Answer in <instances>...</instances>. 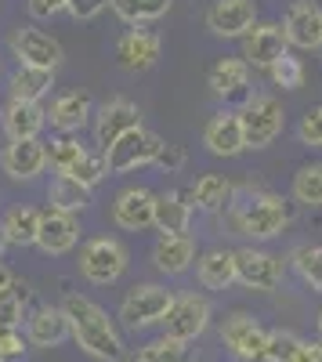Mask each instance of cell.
<instances>
[{"instance_id": "obj_1", "label": "cell", "mask_w": 322, "mask_h": 362, "mask_svg": "<svg viewBox=\"0 0 322 362\" xmlns=\"http://www.w3.org/2000/svg\"><path fill=\"white\" fill-rule=\"evenodd\" d=\"M62 312L69 319V337L76 341V348L83 355H91L98 362H120L124 358V337L102 305H95L83 293H69L62 300Z\"/></svg>"}, {"instance_id": "obj_2", "label": "cell", "mask_w": 322, "mask_h": 362, "mask_svg": "<svg viewBox=\"0 0 322 362\" xmlns=\"http://www.w3.org/2000/svg\"><path fill=\"white\" fill-rule=\"evenodd\" d=\"M290 203L279 192L268 189H243L236 192V203L228 206V221L239 235L250 239H275L290 228Z\"/></svg>"}, {"instance_id": "obj_3", "label": "cell", "mask_w": 322, "mask_h": 362, "mask_svg": "<svg viewBox=\"0 0 322 362\" xmlns=\"http://www.w3.org/2000/svg\"><path fill=\"white\" fill-rule=\"evenodd\" d=\"M80 276L87 283H95V286H112L116 279L127 272L131 264V254L127 247L120 243V239H112V235H95V239H87V243L80 247Z\"/></svg>"}, {"instance_id": "obj_4", "label": "cell", "mask_w": 322, "mask_h": 362, "mask_svg": "<svg viewBox=\"0 0 322 362\" xmlns=\"http://www.w3.org/2000/svg\"><path fill=\"white\" fill-rule=\"evenodd\" d=\"M239 119H243L246 148H268L286 131V109L275 95H254L239 109Z\"/></svg>"}, {"instance_id": "obj_5", "label": "cell", "mask_w": 322, "mask_h": 362, "mask_svg": "<svg viewBox=\"0 0 322 362\" xmlns=\"http://www.w3.org/2000/svg\"><path fill=\"white\" fill-rule=\"evenodd\" d=\"M210 319H214V305L203 293H178L163 319V337L196 344L210 329Z\"/></svg>"}, {"instance_id": "obj_6", "label": "cell", "mask_w": 322, "mask_h": 362, "mask_svg": "<svg viewBox=\"0 0 322 362\" xmlns=\"http://www.w3.org/2000/svg\"><path fill=\"white\" fill-rule=\"evenodd\" d=\"M221 344L236 362H268V329L250 312H232L221 322Z\"/></svg>"}, {"instance_id": "obj_7", "label": "cell", "mask_w": 322, "mask_h": 362, "mask_svg": "<svg viewBox=\"0 0 322 362\" xmlns=\"http://www.w3.org/2000/svg\"><path fill=\"white\" fill-rule=\"evenodd\" d=\"M174 290L160 286V283H141L134 286L127 297H124V305H120V319L127 329H149V326H163L170 305H174Z\"/></svg>"}, {"instance_id": "obj_8", "label": "cell", "mask_w": 322, "mask_h": 362, "mask_svg": "<svg viewBox=\"0 0 322 362\" xmlns=\"http://www.w3.org/2000/svg\"><path fill=\"white\" fill-rule=\"evenodd\" d=\"M163 145H167V141H163L156 131L138 127V131L124 134V138L105 153L109 170H112V174H131V170H138V167H156V160H160V153H163Z\"/></svg>"}, {"instance_id": "obj_9", "label": "cell", "mask_w": 322, "mask_h": 362, "mask_svg": "<svg viewBox=\"0 0 322 362\" xmlns=\"http://www.w3.org/2000/svg\"><path fill=\"white\" fill-rule=\"evenodd\" d=\"M8 44H11V54L18 58V66H29V69L54 73L58 66H62V58H66V47L58 44L51 33L37 29V25H18Z\"/></svg>"}, {"instance_id": "obj_10", "label": "cell", "mask_w": 322, "mask_h": 362, "mask_svg": "<svg viewBox=\"0 0 322 362\" xmlns=\"http://www.w3.org/2000/svg\"><path fill=\"white\" fill-rule=\"evenodd\" d=\"M138 127H141V109L131 98H109L105 105L95 109V145H98V153H109L124 134H131Z\"/></svg>"}, {"instance_id": "obj_11", "label": "cell", "mask_w": 322, "mask_h": 362, "mask_svg": "<svg viewBox=\"0 0 322 362\" xmlns=\"http://www.w3.org/2000/svg\"><path fill=\"white\" fill-rule=\"evenodd\" d=\"M236 276L246 290L272 293V290L282 286L286 264H282V257L261 250V247H243V250H236Z\"/></svg>"}, {"instance_id": "obj_12", "label": "cell", "mask_w": 322, "mask_h": 362, "mask_svg": "<svg viewBox=\"0 0 322 362\" xmlns=\"http://www.w3.org/2000/svg\"><path fill=\"white\" fill-rule=\"evenodd\" d=\"M282 37L297 51H318L322 47V8L315 0H294L282 11Z\"/></svg>"}, {"instance_id": "obj_13", "label": "cell", "mask_w": 322, "mask_h": 362, "mask_svg": "<svg viewBox=\"0 0 322 362\" xmlns=\"http://www.w3.org/2000/svg\"><path fill=\"white\" fill-rule=\"evenodd\" d=\"M257 25V0H210L207 29L221 40H243Z\"/></svg>"}, {"instance_id": "obj_14", "label": "cell", "mask_w": 322, "mask_h": 362, "mask_svg": "<svg viewBox=\"0 0 322 362\" xmlns=\"http://www.w3.org/2000/svg\"><path fill=\"white\" fill-rule=\"evenodd\" d=\"M290 51V44H286V37H282V25L279 22H257L250 33L243 37V62L250 66V69H272L279 58Z\"/></svg>"}, {"instance_id": "obj_15", "label": "cell", "mask_w": 322, "mask_h": 362, "mask_svg": "<svg viewBox=\"0 0 322 362\" xmlns=\"http://www.w3.org/2000/svg\"><path fill=\"white\" fill-rule=\"evenodd\" d=\"M160 51H163V40L149 25H131L127 33L116 40V58H120V66L127 73H149L160 62Z\"/></svg>"}, {"instance_id": "obj_16", "label": "cell", "mask_w": 322, "mask_h": 362, "mask_svg": "<svg viewBox=\"0 0 322 362\" xmlns=\"http://www.w3.org/2000/svg\"><path fill=\"white\" fill-rule=\"evenodd\" d=\"M153 210H156V192L145 185H127L112 199V221L124 232H145L153 228Z\"/></svg>"}, {"instance_id": "obj_17", "label": "cell", "mask_w": 322, "mask_h": 362, "mask_svg": "<svg viewBox=\"0 0 322 362\" xmlns=\"http://www.w3.org/2000/svg\"><path fill=\"white\" fill-rule=\"evenodd\" d=\"M203 145H207L210 156H221V160H232L246 153V138H243V119L239 112L232 109H221L207 119V127H203Z\"/></svg>"}, {"instance_id": "obj_18", "label": "cell", "mask_w": 322, "mask_h": 362, "mask_svg": "<svg viewBox=\"0 0 322 362\" xmlns=\"http://www.w3.org/2000/svg\"><path fill=\"white\" fill-rule=\"evenodd\" d=\"M47 145L40 138H29V141H8L0 148V170H4L11 181H33L44 174L47 167Z\"/></svg>"}, {"instance_id": "obj_19", "label": "cell", "mask_w": 322, "mask_h": 362, "mask_svg": "<svg viewBox=\"0 0 322 362\" xmlns=\"http://www.w3.org/2000/svg\"><path fill=\"white\" fill-rule=\"evenodd\" d=\"M80 239V221L76 214H66V210H40V232H37V247L51 257H62L76 247Z\"/></svg>"}, {"instance_id": "obj_20", "label": "cell", "mask_w": 322, "mask_h": 362, "mask_svg": "<svg viewBox=\"0 0 322 362\" xmlns=\"http://www.w3.org/2000/svg\"><path fill=\"white\" fill-rule=\"evenodd\" d=\"M25 341L29 348H58L69 341V319L62 312V305H40L25 315Z\"/></svg>"}, {"instance_id": "obj_21", "label": "cell", "mask_w": 322, "mask_h": 362, "mask_svg": "<svg viewBox=\"0 0 322 362\" xmlns=\"http://www.w3.org/2000/svg\"><path fill=\"white\" fill-rule=\"evenodd\" d=\"M91 119H95V102L87 90H62L47 109V124L58 134H80Z\"/></svg>"}, {"instance_id": "obj_22", "label": "cell", "mask_w": 322, "mask_h": 362, "mask_svg": "<svg viewBox=\"0 0 322 362\" xmlns=\"http://www.w3.org/2000/svg\"><path fill=\"white\" fill-rule=\"evenodd\" d=\"M0 127H4L8 141L40 138V131L47 127V109H44L40 102H18V98H8L4 109H0Z\"/></svg>"}, {"instance_id": "obj_23", "label": "cell", "mask_w": 322, "mask_h": 362, "mask_svg": "<svg viewBox=\"0 0 322 362\" xmlns=\"http://www.w3.org/2000/svg\"><path fill=\"white\" fill-rule=\"evenodd\" d=\"M192 192H160L153 210V228L160 235H189L192 225Z\"/></svg>"}, {"instance_id": "obj_24", "label": "cell", "mask_w": 322, "mask_h": 362, "mask_svg": "<svg viewBox=\"0 0 322 362\" xmlns=\"http://www.w3.org/2000/svg\"><path fill=\"white\" fill-rule=\"evenodd\" d=\"M207 83L221 102H236V98L250 102V66L243 58H221V62H214Z\"/></svg>"}, {"instance_id": "obj_25", "label": "cell", "mask_w": 322, "mask_h": 362, "mask_svg": "<svg viewBox=\"0 0 322 362\" xmlns=\"http://www.w3.org/2000/svg\"><path fill=\"white\" fill-rule=\"evenodd\" d=\"M153 264L163 276H181L196 264V239L192 235H160L153 247Z\"/></svg>"}, {"instance_id": "obj_26", "label": "cell", "mask_w": 322, "mask_h": 362, "mask_svg": "<svg viewBox=\"0 0 322 362\" xmlns=\"http://www.w3.org/2000/svg\"><path fill=\"white\" fill-rule=\"evenodd\" d=\"M196 279L203 283V290H228L232 283H239V276H236V250L214 247L203 257H196Z\"/></svg>"}, {"instance_id": "obj_27", "label": "cell", "mask_w": 322, "mask_h": 362, "mask_svg": "<svg viewBox=\"0 0 322 362\" xmlns=\"http://www.w3.org/2000/svg\"><path fill=\"white\" fill-rule=\"evenodd\" d=\"M236 203V185L221 174H203L192 185V206H199L203 214H221Z\"/></svg>"}, {"instance_id": "obj_28", "label": "cell", "mask_w": 322, "mask_h": 362, "mask_svg": "<svg viewBox=\"0 0 322 362\" xmlns=\"http://www.w3.org/2000/svg\"><path fill=\"white\" fill-rule=\"evenodd\" d=\"M8 247H37V232H40V210L37 206H11L4 221H0Z\"/></svg>"}, {"instance_id": "obj_29", "label": "cell", "mask_w": 322, "mask_h": 362, "mask_svg": "<svg viewBox=\"0 0 322 362\" xmlns=\"http://www.w3.org/2000/svg\"><path fill=\"white\" fill-rule=\"evenodd\" d=\"M127 362H196V348L185 341H174V337H156V341H145L141 348H134Z\"/></svg>"}, {"instance_id": "obj_30", "label": "cell", "mask_w": 322, "mask_h": 362, "mask_svg": "<svg viewBox=\"0 0 322 362\" xmlns=\"http://www.w3.org/2000/svg\"><path fill=\"white\" fill-rule=\"evenodd\" d=\"M47 203L54 210H66V214H80V210L91 203V189H83L80 181H73L66 174H54L51 185H47Z\"/></svg>"}, {"instance_id": "obj_31", "label": "cell", "mask_w": 322, "mask_h": 362, "mask_svg": "<svg viewBox=\"0 0 322 362\" xmlns=\"http://www.w3.org/2000/svg\"><path fill=\"white\" fill-rule=\"evenodd\" d=\"M8 87H11V98H18V102H40V98L47 95V90L54 87V73L18 66V69L11 73Z\"/></svg>"}, {"instance_id": "obj_32", "label": "cell", "mask_w": 322, "mask_h": 362, "mask_svg": "<svg viewBox=\"0 0 322 362\" xmlns=\"http://www.w3.org/2000/svg\"><path fill=\"white\" fill-rule=\"evenodd\" d=\"M174 8V0H112V11L127 25H149L160 22Z\"/></svg>"}, {"instance_id": "obj_33", "label": "cell", "mask_w": 322, "mask_h": 362, "mask_svg": "<svg viewBox=\"0 0 322 362\" xmlns=\"http://www.w3.org/2000/svg\"><path fill=\"white\" fill-rule=\"evenodd\" d=\"M290 264H294V272L315 293H322V243H301V247H294V250H290Z\"/></svg>"}, {"instance_id": "obj_34", "label": "cell", "mask_w": 322, "mask_h": 362, "mask_svg": "<svg viewBox=\"0 0 322 362\" xmlns=\"http://www.w3.org/2000/svg\"><path fill=\"white\" fill-rule=\"evenodd\" d=\"M91 148H87L80 138H73V134H58V138H51L47 141V160H51V167L58 170V174H66L73 163H80Z\"/></svg>"}, {"instance_id": "obj_35", "label": "cell", "mask_w": 322, "mask_h": 362, "mask_svg": "<svg viewBox=\"0 0 322 362\" xmlns=\"http://www.w3.org/2000/svg\"><path fill=\"white\" fill-rule=\"evenodd\" d=\"M294 199L304 206H322V163H304L294 174Z\"/></svg>"}, {"instance_id": "obj_36", "label": "cell", "mask_w": 322, "mask_h": 362, "mask_svg": "<svg viewBox=\"0 0 322 362\" xmlns=\"http://www.w3.org/2000/svg\"><path fill=\"white\" fill-rule=\"evenodd\" d=\"M268 80L275 83V87H282V90H301L304 87V80H308V69H304V62L301 58H294V54H282L279 62L268 69Z\"/></svg>"}, {"instance_id": "obj_37", "label": "cell", "mask_w": 322, "mask_h": 362, "mask_svg": "<svg viewBox=\"0 0 322 362\" xmlns=\"http://www.w3.org/2000/svg\"><path fill=\"white\" fill-rule=\"evenodd\" d=\"M105 174H109V160H105V153H87L80 163H73V167L66 170V177L80 181L83 189H95Z\"/></svg>"}, {"instance_id": "obj_38", "label": "cell", "mask_w": 322, "mask_h": 362, "mask_svg": "<svg viewBox=\"0 0 322 362\" xmlns=\"http://www.w3.org/2000/svg\"><path fill=\"white\" fill-rule=\"evenodd\" d=\"M25 319V286H11L8 293H0V326L8 329H22Z\"/></svg>"}, {"instance_id": "obj_39", "label": "cell", "mask_w": 322, "mask_h": 362, "mask_svg": "<svg viewBox=\"0 0 322 362\" xmlns=\"http://www.w3.org/2000/svg\"><path fill=\"white\" fill-rule=\"evenodd\" d=\"M301 341L304 337H297L294 329H268V362H290Z\"/></svg>"}, {"instance_id": "obj_40", "label": "cell", "mask_w": 322, "mask_h": 362, "mask_svg": "<svg viewBox=\"0 0 322 362\" xmlns=\"http://www.w3.org/2000/svg\"><path fill=\"white\" fill-rule=\"evenodd\" d=\"M297 138H301V145H308V148H322V102L311 105V109L301 116Z\"/></svg>"}, {"instance_id": "obj_41", "label": "cell", "mask_w": 322, "mask_h": 362, "mask_svg": "<svg viewBox=\"0 0 322 362\" xmlns=\"http://www.w3.org/2000/svg\"><path fill=\"white\" fill-rule=\"evenodd\" d=\"M29 351V341L22 329H8L0 326V362H22Z\"/></svg>"}, {"instance_id": "obj_42", "label": "cell", "mask_w": 322, "mask_h": 362, "mask_svg": "<svg viewBox=\"0 0 322 362\" xmlns=\"http://www.w3.org/2000/svg\"><path fill=\"white\" fill-rule=\"evenodd\" d=\"M105 8H112V0H66V11L76 22H95Z\"/></svg>"}, {"instance_id": "obj_43", "label": "cell", "mask_w": 322, "mask_h": 362, "mask_svg": "<svg viewBox=\"0 0 322 362\" xmlns=\"http://www.w3.org/2000/svg\"><path fill=\"white\" fill-rule=\"evenodd\" d=\"M62 11H66V0H29V15H33L37 22H51Z\"/></svg>"}, {"instance_id": "obj_44", "label": "cell", "mask_w": 322, "mask_h": 362, "mask_svg": "<svg viewBox=\"0 0 322 362\" xmlns=\"http://www.w3.org/2000/svg\"><path fill=\"white\" fill-rule=\"evenodd\" d=\"M156 167L160 170H181L185 167V148H178V145H163V153H160V160H156Z\"/></svg>"}, {"instance_id": "obj_45", "label": "cell", "mask_w": 322, "mask_h": 362, "mask_svg": "<svg viewBox=\"0 0 322 362\" xmlns=\"http://www.w3.org/2000/svg\"><path fill=\"white\" fill-rule=\"evenodd\" d=\"M290 362H322V341H301V348L294 351V358Z\"/></svg>"}, {"instance_id": "obj_46", "label": "cell", "mask_w": 322, "mask_h": 362, "mask_svg": "<svg viewBox=\"0 0 322 362\" xmlns=\"http://www.w3.org/2000/svg\"><path fill=\"white\" fill-rule=\"evenodd\" d=\"M11 286H15V272H11L4 261H0V293H8Z\"/></svg>"}, {"instance_id": "obj_47", "label": "cell", "mask_w": 322, "mask_h": 362, "mask_svg": "<svg viewBox=\"0 0 322 362\" xmlns=\"http://www.w3.org/2000/svg\"><path fill=\"white\" fill-rule=\"evenodd\" d=\"M315 326H318V341H322V308H318V319H315Z\"/></svg>"}, {"instance_id": "obj_48", "label": "cell", "mask_w": 322, "mask_h": 362, "mask_svg": "<svg viewBox=\"0 0 322 362\" xmlns=\"http://www.w3.org/2000/svg\"><path fill=\"white\" fill-rule=\"evenodd\" d=\"M4 247H8V239H4V232H0V254H4Z\"/></svg>"}]
</instances>
